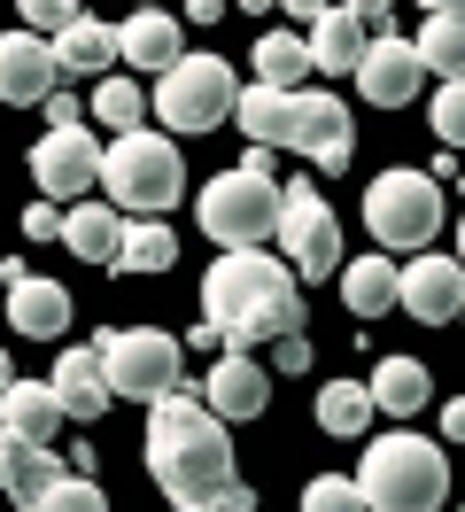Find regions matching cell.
<instances>
[{"label":"cell","instance_id":"d4e9b609","mask_svg":"<svg viewBox=\"0 0 465 512\" xmlns=\"http://www.w3.org/2000/svg\"><path fill=\"white\" fill-rule=\"evenodd\" d=\"M334 288H341V303H349L357 319H380V311H396V256H357V264H341Z\"/></svg>","mask_w":465,"mask_h":512},{"label":"cell","instance_id":"ee69618b","mask_svg":"<svg viewBox=\"0 0 465 512\" xmlns=\"http://www.w3.org/2000/svg\"><path fill=\"white\" fill-rule=\"evenodd\" d=\"M8 381H16V365H8V350H0V388H8Z\"/></svg>","mask_w":465,"mask_h":512},{"label":"cell","instance_id":"e0dca14e","mask_svg":"<svg viewBox=\"0 0 465 512\" xmlns=\"http://www.w3.org/2000/svg\"><path fill=\"white\" fill-rule=\"evenodd\" d=\"M62 249L78 256V264H117L124 249V210L109 194H78L70 210H62Z\"/></svg>","mask_w":465,"mask_h":512},{"label":"cell","instance_id":"2e32d148","mask_svg":"<svg viewBox=\"0 0 465 512\" xmlns=\"http://www.w3.org/2000/svg\"><path fill=\"white\" fill-rule=\"evenodd\" d=\"M186 55V16H171V0L163 8H132L117 24V63L132 70H171Z\"/></svg>","mask_w":465,"mask_h":512},{"label":"cell","instance_id":"52a82bcc","mask_svg":"<svg viewBox=\"0 0 465 512\" xmlns=\"http://www.w3.org/2000/svg\"><path fill=\"white\" fill-rule=\"evenodd\" d=\"M365 233L380 249H427L442 233V179L434 171H380L365 187Z\"/></svg>","mask_w":465,"mask_h":512},{"label":"cell","instance_id":"8992f818","mask_svg":"<svg viewBox=\"0 0 465 512\" xmlns=\"http://www.w3.org/2000/svg\"><path fill=\"white\" fill-rule=\"evenodd\" d=\"M233 94H241V86H233V63H225V55H179L171 70H155L148 109L171 132H217L233 117Z\"/></svg>","mask_w":465,"mask_h":512},{"label":"cell","instance_id":"b9f144b4","mask_svg":"<svg viewBox=\"0 0 465 512\" xmlns=\"http://www.w3.org/2000/svg\"><path fill=\"white\" fill-rule=\"evenodd\" d=\"M349 8H357L365 24H388V8H396V0H349Z\"/></svg>","mask_w":465,"mask_h":512},{"label":"cell","instance_id":"5bb4252c","mask_svg":"<svg viewBox=\"0 0 465 512\" xmlns=\"http://www.w3.org/2000/svg\"><path fill=\"white\" fill-rule=\"evenodd\" d=\"M62 86V63H55V39L47 32H0V101L8 109H31Z\"/></svg>","mask_w":465,"mask_h":512},{"label":"cell","instance_id":"9a60e30c","mask_svg":"<svg viewBox=\"0 0 465 512\" xmlns=\"http://www.w3.org/2000/svg\"><path fill=\"white\" fill-rule=\"evenodd\" d=\"M202 404L217 419H256L272 404V365H256L248 350H217L210 373H202Z\"/></svg>","mask_w":465,"mask_h":512},{"label":"cell","instance_id":"f35d334b","mask_svg":"<svg viewBox=\"0 0 465 512\" xmlns=\"http://www.w3.org/2000/svg\"><path fill=\"white\" fill-rule=\"evenodd\" d=\"M442 435H450V443H465V396H450V404H442Z\"/></svg>","mask_w":465,"mask_h":512},{"label":"cell","instance_id":"f546056e","mask_svg":"<svg viewBox=\"0 0 465 512\" xmlns=\"http://www.w3.org/2000/svg\"><path fill=\"white\" fill-rule=\"evenodd\" d=\"M248 63H256V78H264V86H287V94H295V86L310 78V39H295V32H264Z\"/></svg>","mask_w":465,"mask_h":512},{"label":"cell","instance_id":"484cf974","mask_svg":"<svg viewBox=\"0 0 465 512\" xmlns=\"http://www.w3.org/2000/svg\"><path fill=\"white\" fill-rule=\"evenodd\" d=\"M55 63H62V78H101V70L117 63V32L93 24V16H70L55 32Z\"/></svg>","mask_w":465,"mask_h":512},{"label":"cell","instance_id":"c3c4849f","mask_svg":"<svg viewBox=\"0 0 465 512\" xmlns=\"http://www.w3.org/2000/svg\"><path fill=\"white\" fill-rule=\"evenodd\" d=\"M458 319H465V303H458Z\"/></svg>","mask_w":465,"mask_h":512},{"label":"cell","instance_id":"d6a6232c","mask_svg":"<svg viewBox=\"0 0 465 512\" xmlns=\"http://www.w3.org/2000/svg\"><path fill=\"white\" fill-rule=\"evenodd\" d=\"M434 140H442V148H465V78H442V86H434Z\"/></svg>","mask_w":465,"mask_h":512},{"label":"cell","instance_id":"9c48e42d","mask_svg":"<svg viewBox=\"0 0 465 512\" xmlns=\"http://www.w3.org/2000/svg\"><path fill=\"white\" fill-rule=\"evenodd\" d=\"M279 249L295 264V280H334L341 272V218L318 187H279Z\"/></svg>","mask_w":465,"mask_h":512},{"label":"cell","instance_id":"7dc6e473","mask_svg":"<svg viewBox=\"0 0 465 512\" xmlns=\"http://www.w3.org/2000/svg\"><path fill=\"white\" fill-rule=\"evenodd\" d=\"M140 8H163V0H140Z\"/></svg>","mask_w":465,"mask_h":512},{"label":"cell","instance_id":"60d3db41","mask_svg":"<svg viewBox=\"0 0 465 512\" xmlns=\"http://www.w3.org/2000/svg\"><path fill=\"white\" fill-rule=\"evenodd\" d=\"M225 16V0H186V24H217Z\"/></svg>","mask_w":465,"mask_h":512},{"label":"cell","instance_id":"f1b7e54d","mask_svg":"<svg viewBox=\"0 0 465 512\" xmlns=\"http://www.w3.org/2000/svg\"><path fill=\"white\" fill-rule=\"evenodd\" d=\"M171 264H179V233H171V218H124L117 272H171Z\"/></svg>","mask_w":465,"mask_h":512},{"label":"cell","instance_id":"8fae6325","mask_svg":"<svg viewBox=\"0 0 465 512\" xmlns=\"http://www.w3.org/2000/svg\"><path fill=\"white\" fill-rule=\"evenodd\" d=\"M349 140H357L349 101H341V94H318V86H295V109H287V148H295V156H310L318 171H349Z\"/></svg>","mask_w":465,"mask_h":512},{"label":"cell","instance_id":"cb8c5ba5","mask_svg":"<svg viewBox=\"0 0 465 512\" xmlns=\"http://www.w3.org/2000/svg\"><path fill=\"white\" fill-rule=\"evenodd\" d=\"M372 419H380V404H372L365 381H326L318 388V435H326V443H357V435H372Z\"/></svg>","mask_w":465,"mask_h":512},{"label":"cell","instance_id":"ac0fdd59","mask_svg":"<svg viewBox=\"0 0 465 512\" xmlns=\"http://www.w3.org/2000/svg\"><path fill=\"white\" fill-rule=\"evenodd\" d=\"M62 474L55 443H39V435H16V427H0V497H16L24 512H39L47 497V481Z\"/></svg>","mask_w":465,"mask_h":512},{"label":"cell","instance_id":"ffe728a7","mask_svg":"<svg viewBox=\"0 0 465 512\" xmlns=\"http://www.w3.org/2000/svg\"><path fill=\"white\" fill-rule=\"evenodd\" d=\"M47 381H55V396H62L70 419H109V404H117V388L101 373V350H62Z\"/></svg>","mask_w":465,"mask_h":512},{"label":"cell","instance_id":"6da1fadb","mask_svg":"<svg viewBox=\"0 0 465 512\" xmlns=\"http://www.w3.org/2000/svg\"><path fill=\"white\" fill-rule=\"evenodd\" d=\"M202 319H210L217 350H256L303 326V280L295 264L272 249H217V264L202 272Z\"/></svg>","mask_w":465,"mask_h":512},{"label":"cell","instance_id":"83f0119b","mask_svg":"<svg viewBox=\"0 0 465 512\" xmlns=\"http://www.w3.org/2000/svg\"><path fill=\"white\" fill-rule=\"evenodd\" d=\"M419 63H427V78H465V8H427Z\"/></svg>","mask_w":465,"mask_h":512},{"label":"cell","instance_id":"f6af8a7d","mask_svg":"<svg viewBox=\"0 0 465 512\" xmlns=\"http://www.w3.org/2000/svg\"><path fill=\"white\" fill-rule=\"evenodd\" d=\"M427 8H465V0H427Z\"/></svg>","mask_w":465,"mask_h":512},{"label":"cell","instance_id":"ab89813d","mask_svg":"<svg viewBox=\"0 0 465 512\" xmlns=\"http://www.w3.org/2000/svg\"><path fill=\"white\" fill-rule=\"evenodd\" d=\"M279 8H287V16H295V24H318V16H326V8H334V0H279Z\"/></svg>","mask_w":465,"mask_h":512},{"label":"cell","instance_id":"1f68e13d","mask_svg":"<svg viewBox=\"0 0 465 512\" xmlns=\"http://www.w3.org/2000/svg\"><path fill=\"white\" fill-rule=\"evenodd\" d=\"M101 505H109V489H101L86 466H78V474H55L47 497H39V512H101Z\"/></svg>","mask_w":465,"mask_h":512},{"label":"cell","instance_id":"e575fe53","mask_svg":"<svg viewBox=\"0 0 465 512\" xmlns=\"http://www.w3.org/2000/svg\"><path fill=\"white\" fill-rule=\"evenodd\" d=\"M16 16H24L31 32H47V39H55L62 24H70V16H86V8H78V0H16Z\"/></svg>","mask_w":465,"mask_h":512},{"label":"cell","instance_id":"d6986e66","mask_svg":"<svg viewBox=\"0 0 465 512\" xmlns=\"http://www.w3.org/2000/svg\"><path fill=\"white\" fill-rule=\"evenodd\" d=\"M8 326L24 334V342H47L70 326V288L62 280H39V272H16L8 280Z\"/></svg>","mask_w":465,"mask_h":512},{"label":"cell","instance_id":"74e56055","mask_svg":"<svg viewBox=\"0 0 465 512\" xmlns=\"http://www.w3.org/2000/svg\"><path fill=\"white\" fill-rule=\"evenodd\" d=\"M47 125H78V101L62 94V86H55V94H47Z\"/></svg>","mask_w":465,"mask_h":512},{"label":"cell","instance_id":"8d00e7d4","mask_svg":"<svg viewBox=\"0 0 465 512\" xmlns=\"http://www.w3.org/2000/svg\"><path fill=\"white\" fill-rule=\"evenodd\" d=\"M24 233H31V241H62V210L47 202V194H39V202L24 210Z\"/></svg>","mask_w":465,"mask_h":512},{"label":"cell","instance_id":"30bf717a","mask_svg":"<svg viewBox=\"0 0 465 512\" xmlns=\"http://www.w3.org/2000/svg\"><path fill=\"white\" fill-rule=\"evenodd\" d=\"M396 303H403V319H419V326H450L465 303V256L411 249V264H396Z\"/></svg>","mask_w":465,"mask_h":512},{"label":"cell","instance_id":"4fadbf2b","mask_svg":"<svg viewBox=\"0 0 465 512\" xmlns=\"http://www.w3.org/2000/svg\"><path fill=\"white\" fill-rule=\"evenodd\" d=\"M349 78H357V94H365L372 109H403V101H419V86H427L419 39H403V32H372Z\"/></svg>","mask_w":465,"mask_h":512},{"label":"cell","instance_id":"4dcf8cb0","mask_svg":"<svg viewBox=\"0 0 465 512\" xmlns=\"http://www.w3.org/2000/svg\"><path fill=\"white\" fill-rule=\"evenodd\" d=\"M140 117H148V94H140V78H124V70H101V78H93V125L132 132Z\"/></svg>","mask_w":465,"mask_h":512},{"label":"cell","instance_id":"603a6c76","mask_svg":"<svg viewBox=\"0 0 465 512\" xmlns=\"http://www.w3.org/2000/svg\"><path fill=\"white\" fill-rule=\"evenodd\" d=\"M62 396L55 381H8L0 388V427H16V435H39V443H55L62 435Z\"/></svg>","mask_w":465,"mask_h":512},{"label":"cell","instance_id":"5b68a950","mask_svg":"<svg viewBox=\"0 0 465 512\" xmlns=\"http://www.w3.org/2000/svg\"><path fill=\"white\" fill-rule=\"evenodd\" d=\"M194 218L210 233L217 249H248V241H272L279 225V179H272V148H256L241 171H217L202 202H194Z\"/></svg>","mask_w":465,"mask_h":512},{"label":"cell","instance_id":"7bdbcfd3","mask_svg":"<svg viewBox=\"0 0 465 512\" xmlns=\"http://www.w3.org/2000/svg\"><path fill=\"white\" fill-rule=\"evenodd\" d=\"M233 8H248V16H264V8H279V0H233Z\"/></svg>","mask_w":465,"mask_h":512},{"label":"cell","instance_id":"44dd1931","mask_svg":"<svg viewBox=\"0 0 465 512\" xmlns=\"http://www.w3.org/2000/svg\"><path fill=\"white\" fill-rule=\"evenodd\" d=\"M303 39H310V70H334V78H349V70H357V55H365V39H372V24L349 8V0H334V8H326V16H318Z\"/></svg>","mask_w":465,"mask_h":512},{"label":"cell","instance_id":"bcb514c9","mask_svg":"<svg viewBox=\"0 0 465 512\" xmlns=\"http://www.w3.org/2000/svg\"><path fill=\"white\" fill-rule=\"evenodd\" d=\"M458 256H465V218H458Z\"/></svg>","mask_w":465,"mask_h":512},{"label":"cell","instance_id":"d590c367","mask_svg":"<svg viewBox=\"0 0 465 512\" xmlns=\"http://www.w3.org/2000/svg\"><path fill=\"white\" fill-rule=\"evenodd\" d=\"M272 350V373H310V342H303V326L295 334H279V342H264Z\"/></svg>","mask_w":465,"mask_h":512},{"label":"cell","instance_id":"ba28073f","mask_svg":"<svg viewBox=\"0 0 465 512\" xmlns=\"http://www.w3.org/2000/svg\"><path fill=\"white\" fill-rule=\"evenodd\" d=\"M93 350H101V373H109V388H117L124 404H155V396L179 388V373H186V342L163 334V326H117V334H101Z\"/></svg>","mask_w":465,"mask_h":512},{"label":"cell","instance_id":"7402d4cb","mask_svg":"<svg viewBox=\"0 0 465 512\" xmlns=\"http://www.w3.org/2000/svg\"><path fill=\"white\" fill-rule=\"evenodd\" d=\"M365 388H372V404H380L388 419H419L427 396H434V373L419 365V357H380Z\"/></svg>","mask_w":465,"mask_h":512},{"label":"cell","instance_id":"4316f807","mask_svg":"<svg viewBox=\"0 0 465 512\" xmlns=\"http://www.w3.org/2000/svg\"><path fill=\"white\" fill-rule=\"evenodd\" d=\"M287 109H295V94L256 78V86H241V94H233V125H241L256 148H287Z\"/></svg>","mask_w":465,"mask_h":512},{"label":"cell","instance_id":"7a4b0ae2","mask_svg":"<svg viewBox=\"0 0 465 512\" xmlns=\"http://www.w3.org/2000/svg\"><path fill=\"white\" fill-rule=\"evenodd\" d=\"M140 458H148V481L186 512L202 489L233 481V419H217L210 404H202V388L179 381L148 404V443H140Z\"/></svg>","mask_w":465,"mask_h":512},{"label":"cell","instance_id":"836d02e7","mask_svg":"<svg viewBox=\"0 0 465 512\" xmlns=\"http://www.w3.org/2000/svg\"><path fill=\"white\" fill-rule=\"evenodd\" d=\"M357 505H365V489L349 474H310L303 481V512H357Z\"/></svg>","mask_w":465,"mask_h":512},{"label":"cell","instance_id":"277c9868","mask_svg":"<svg viewBox=\"0 0 465 512\" xmlns=\"http://www.w3.org/2000/svg\"><path fill=\"white\" fill-rule=\"evenodd\" d=\"M357 489H365L372 512H434L450 497V458L434 435H372Z\"/></svg>","mask_w":465,"mask_h":512},{"label":"cell","instance_id":"3957f363","mask_svg":"<svg viewBox=\"0 0 465 512\" xmlns=\"http://www.w3.org/2000/svg\"><path fill=\"white\" fill-rule=\"evenodd\" d=\"M101 194L117 202L124 218H171V202L186 194V163L171 132L132 125L101 148Z\"/></svg>","mask_w":465,"mask_h":512},{"label":"cell","instance_id":"7c38bea8","mask_svg":"<svg viewBox=\"0 0 465 512\" xmlns=\"http://www.w3.org/2000/svg\"><path fill=\"white\" fill-rule=\"evenodd\" d=\"M31 179L47 202H78L101 187V140L86 125H47V140L31 148Z\"/></svg>","mask_w":465,"mask_h":512}]
</instances>
